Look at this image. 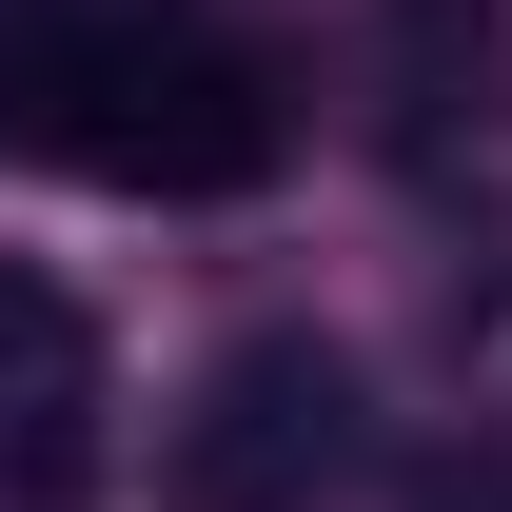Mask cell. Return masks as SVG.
<instances>
[{
    "mask_svg": "<svg viewBox=\"0 0 512 512\" xmlns=\"http://www.w3.org/2000/svg\"><path fill=\"white\" fill-rule=\"evenodd\" d=\"M0 138H40L119 197H237V178H276V79L197 20H20Z\"/></svg>",
    "mask_w": 512,
    "mask_h": 512,
    "instance_id": "cell-1",
    "label": "cell"
},
{
    "mask_svg": "<svg viewBox=\"0 0 512 512\" xmlns=\"http://www.w3.org/2000/svg\"><path fill=\"white\" fill-rule=\"evenodd\" d=\"M335 453H355V375H335L316 335H237V355L197 375L158 493H178V512H316Z\"/></svg>",
    "mask_w": 512,
    "mask_h": 512,
    "instance_id": "cell-2",
    "label": "cell"
},
{
    "mask_svg": "<svg viewBox=\"0 0 512 512\" xmlns=\"http://www.w3.org/2000/svg\"><path fill=\"white\" fill-rule=\"evenodd\" d=\"M79 493H99V375L0 414V512H79Z\"/></svg>",
    "mask_w": 512,
    "mask_h": 512,
    "instance_id": "cell-3",
    "label": "cell"
},
{
    "mask_svg": "<svg viewBox=\"0 0 512 512\" xmlns=\"http://www.w3.org/2000/svg\"><path fill=\"white\" fill-rule=\"evenodd\" d=\"M394 60H414V138H453V79L493 99V20L473 0H394Z\"/></svg>",
    "mask_w": 512,
    "mask_h": 512,
    "instance_id": "cell-4",
    "label": "cell"
},
{
    "mask_svg": "<svg viewBox=\"0 0 512 512\" xmlns=\"http://www.w3.org/2000/svg\"><path fill=\"white\" fill-rule=\"evenodd\" d=\"M60 375H99V355H79V296H60V276H0V414L60 394Z\"/></svg>",
    "mask_w": 512,
    "mask_h": 512,
    "instance_id": "cell-5",
    "label": "cell"
}]
</instances>
